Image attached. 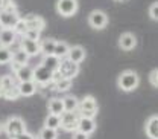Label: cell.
Wrapping results in <instances>:
<instances>
[{
    "mask_svg": "<svg viewBox=\"0 0 158 139\" xmlns=\"http://www.w3.org/2000/svg\"><path fill=\"white\" fill-rule=\"evenodd\" d=\"M117 84L122 90L132 92V90H135L138 87L140 78H138L137 72H134V70H125V72L120 74V77L117 79Z\"/></svg>",
    "mask_w": 158,
    "mask_h": 139,
    "instance_id": "1",
    "label": "cell"
},
{
    "mask_svg": "<svg viewBox=\"0 0 158 139\" xmlns=\"http://www.w3.org/2000/svg\"><path fill=\"white\" fill-rule=\"evenodd\" d=\"M3 128H5L6 136L9 139H12V138H15V136H19V135L26 132V122L20 118V116H11V118L6 119Z\"/></svg>",
    "mask_w": 158,
    "mask_h": 139,
    "instance_id": "2",
    "label": "cell"
},
{
    "mask_svg": "<svg viewBox=\"0 0 158 139\" xmlns=\"http://www.w3.org/2000/svg\"><path fill=\"white\" fill-rule=\"evenodd\" d=\"M78 110L79 116H85V118H94V115L98 113V101L94 99V96L87 95L78 102Z\"/></svg>",
    "mask_w": 158,
    "mask_h": 139,
    "instance_id": "3",
    "label": "cell"
},
{
    "mask_svg": "<svg viewBox=\"0 0 158 139\" xmlns=\"http://www.w3.org/2000/svg\"><path fill=\"white\" fill-rule=\"evenodd\" d=\"M19 14L15 11V8L12 6V3L9 6H6V9L0 11V26L2 29H12L15 26V23L19 21Z\"/></svg>",
    "mask_w": 158,
    "mask_h": 139,
    "instance_id": "4",
    "label": "cell"
},
{
    "mask_svg": "<svg viewBox=\"0 0 158 139\" xmlns=\"http://www.w3.org/2000/svg\"><path fill=\"white\" fill-rule=\"evenodd\" d=\"M56 72L61 75V78L73 79L79 74V64H76V63H73V61H70L67 58H62Z\"/></svg>",
    "mask_w": 158,
    "mask_h": 139,
    "instance_id": "5",
    "label": "cell"
},
{
    "mask_svg": "<svg viewBox=\"0 0 158 139\" xmlns=\"http://www.w3.org/2000/svg\"><path fill=\"white\" fill-rule=\"evenodd\" d=\"M59 118H61V128H64L65 132H76L78 130V112H64L62 115H59Z\"/></svg>",
    "mask_w": 158,
    "mask_h": 139,
    "instance_id": "6",
    "label": "cell"
},
{
    "mask_svg": "<svg viewBox=\"0 0 158 139\" xmlns=\"http://www.w3.org/2000/svg\"><path fill=\"white\" fill-rule=\"evenodd\" d=\"M52 78H53V74L47 70L43 64H38L32 72V81L40 86H47L49 83H52Z\"/></svg>",
    "mask_w": 158,
    "mask_h": 139,
    "instance_id": "7",
    "label": "cell"
},
{
    "mask_svg": "<svg viewBox=\"0 0 158 139\" xmlns=\"http://www.w3.org/2000/svg\"><path fill=\"white\" fill-rule=\"evenodd\" d=\"M56 11L62 17H72L78 11V0H58Z\"/></svg>",
    "mask_w": 158,
    "mask_h": 139,
    "instance_id": "8",
    "label": "cell"
},
{
    "mask_svg": "<svg viewBox=\"0 0 158 139\" xmlns=\"http://www.w3.org/2000/svg\"><path fill=\"white\" fill-rule=\"evenodd\" d=\"M88 23H90V26L93 28V29H103L106 25H108V17H106V14L103 12V11H93L90 16H88Z\"/></svg>",
    "mask_w": 158,
    "mask_h": 139,
    "instance_id": "9",
    "label": "cell"
},
{
    "mask_svg": "<svg viewBox=\"0 0 158 139\" xmlns=\"http://www.w3.org/2000/svg\"><path fill=\"white\" fill-rule=\"evenodd\" d=\"M137 44V38L131 32H123L118 38V46L122 51H132Z\"/></svg>",
    "mask_w": 158,
    "mask_h": 139,
    "instance_id": "10",
    "label": "cell"
},
{
    "mask_svg": "<svg viewBox=\"0 0 158 139\" xmlns=\"http://www.w3.org/2000/svg\"><path fill=\"white\" fill-rule=\"evenodd\" d=\"M20 49H23L29 57H35V55H38L40 52H41V49H40V41H34V40H27V38H21V47Z\"/></svg>",
    "mask_w": 158,
    "mask_h": 139,
    "instance_id": "11",
    "label": "cell"
},
{
    "mask_svg": "<svg viewBox=\"0 0 158 139\" xmlns=\"http://www.w3.org/2000/svg\"><path fill=\"white\" fill-rule=\"evenodd\" d=\"M78 130L90 136V135H91V133L96 130V122H94V118H85V116H79Z\"/></svg>",
    "mask_w": 158,
    "mask_h": 139,
    "instance_id": "12",
    "label": "cell"
},
{
    "mask_svg": "<svg viewBox=\"0 0 158 139\" xmlns=\"http://www.w3.org/2000/svg\"><path fill=\"white\" fill-rule=\"evenodd\" d=\"M144 132H146V136L149 139H158V116L157 115H152L151 118L146 121Z\"/></svg>",
    "mask_w": 158,
    "mask_h": 139,
    "instance_id": "13",
    "label": "cell"
},
{
    "mask_svg": "<svg viewBox=\"0 0 158 139\" xmlns=\"http://www.w3.org/2000/svg\"><path fill=\"white\" fill-rule=\"evenodd\" d=\"M67 60H70V61H73V63H82L84 58H85V49L82 47V46H70V49H69V52H67Z\"/></svg>",
    "mask_w": 158,
    "mask_h": 139,
    "instance_id": "14",
    "label": "cell"
},
{
    "mask_svg": "<svg viewBox=\"0 0 158 139\" xmlns=\"http://www.w3.org/2000/svg\"><path fill=\"white\" fill-rule=\"evenodd\" d=\"M17 34L14 32V29H0V46L3 47H9L15 43Z\"/></svg>",
    "mask_w": 158,
    "mask_h": 139,
    "instance_id": "15",
    "label": "cell"
},
{
    "mask_svg": "<svg viewBox=\"0 0 158 139\" xmlns=\"http://www.w3.org/2000/svg\"><path fill=\"white\" fill-rule=\"evenodd\" d=\"M19 89L20 96H32L37 93V84L31 79V81H23V83H19L17 86Z\"/></svg>",
    "mask_w": 158,
    "mask_h": 139,
    "instance_id": "16",
    "label": "cell"
},
{
    "mask_svg": "<svg viewBox=\"0 0 158 139\" xmlns=\"http://www.w3.org/2000/svg\"><path fill=\"white\" fill-rule=\"evenodd\" d=\"M26 21V25H27V29H35V31H43L44 28H46V21L38 17V16H29V17H26L24 19Z\"/></svg>",
    "mask_w": 158,
    "mask_h": 139,
    "instance_id": "17",
    "label": "cell"
},
{
    "mask_svg": "<svg viewBox=\"0 0 158 139\" xmlns=\"http://www.w3.org/2000/svg\"><path fill=\"white\" fill-rule=\"evenodd\" d=\"M59 63H61V58L55 57V55H44V58H43V61H41V64H43L47 70H50L52 74L58 70Z\"/></svg>",
    "mask_w": 158,
    "mask_h": 139,
    "instance_id": "18",
    "label": "cell"
},
{
    "mask_svg": "<svg viewBox=\"0 0 158 139\" xmlns=\"http://www.w3.org/2000/svg\"><path fill=\"white\" fill-rule=\"evenodd\" d=\"M49 109V115H62L64 113V105H62V99L59 98H52L47 104Z\"/></svg>",
    "mask_w": 158,
    "mask_h": 139,
    "instance_id": "19",
    "label": "cell"
},
{
    "mask_svg": "<svg viewBox=\"0 0 158 139\" xmlns=\"http://www.w3.org/2000/svg\"><path fill=\"white\" fill-rule=\"evenodd\" d=\"M78 98L73 95H67L62 98V105H64V112H76L78 110Z\"/></svg>",
    "mask_w": 158,
    "mask_h": 139,
    "instance_id": "20",
    "label": "cell"
},
{
    "mask_svg": "<svg viewBox=\"0 0 158 139\" xmlns=\"http://www.w3.org/2000/svg\"><path fill=\"white\" fill-rule=\"evenodd\" d=\"M32 72H34V69L26 64V66H21L19 70L15 72V77H17V79H19L20 83H23V81H31V79H32Z\"/></svg>",
    "mask_w": 158,
    "mask_h": 139,
    "instance_id": "21",
    "label": "cell"
},
{
    "mask_svg": "<svg viewBox=\"0 0 158 139\" xmlns=\"http://www.w3.org/2000/svg\"><path fill=\"white\" fill-rule=\"evenodd\" d=\"M55 44H56V41H55V40L44 38V40H41V43H40V49H41V52H43L44 55H53Z\"/></svg>",
    "mask_w": 158,
    "mask_h": 139,
    "instance_id": "22",
    "label": "cell"
},
{
    "mask_svg": "<svg viewBox=\"0 0 158 139\" xmlns=\"http://www.w3.org/2000/svg\"><path fill=\"white\" fill-rule=\"evenodd\" d=\"M27 61H29V55L23 49H19V51L12 52V61L11 63H15V64H20V66H26Z\"/></svg>",
    "mask_w": 158,
    "mask_h": 139,
    "instance_id": "23",
    "label": "cell"
},
{
    "mask_svg": "<svg viewBox=\"0 0 158 139\" xmlns=\"http://www.w3.org/2000/svg\"><path fill=\"white\" fill-rule=\"evenodd\" d=\"M69 49H70V46H69L65 41H56V44H55V51H53V55L58 57V58H61V60L65 58Z\"/></svg>",
    "mask_w": 158,
    "mask_h": 139,
    "instance_id": "24",
    "label": "cell"
},
{
    "mask_svg": "<svg viewBox=\"0 0 158 139\" xmlns=\"http://www.w3.org/2000/svg\"><path fill=\"white\" fill-rule=\"evenodd\" d=\"M44 127L52 128V130H58V128H61V118L58 115H47V118L44 119Z\"/></svg>",
    "mask_w": 158,
    "mask_h": 139,
    "instance_id": "25",
    "label": "cell"
},
{
    "mask_svg": "<svg viewBox=\"0 0 158 139\" xmlns=\"http://www.w3.org/2000/svg\"><path fill=\"white\" fill-rule=\"evenodd\" d=\"M53 86H55V90H56V92H67V90H70V87H72V79L61 78V79H58V81H55Z\"/></svg>",
    "mask_w": 158,
    "mask_h": 139,
    "instance_id": "26",
    "label": "cell"
},
{
    "mask_svg": "<svg viewBox=\"0 0 158 139\" xmlns=\"http://www.w3.org/2000/svg\"><path fill=\"white\" fill-rule=\"evenodd\" d=\"M37 139H58V132L56 130H52V128H46L43 127L38 133V138Z\"/></svg>",
    "mask_w": 158,
    "mask_h": 139,
    "instance_id": "27",
    "label": "cell"
},
{
    "mask_svg": "<svg viewBox=\"0 0 158 139\" xmlns=\"http://www.w3.org/2000/svg\"><path fill=\"white\" fill-rule=\"evenodd\" d=\"M12 61V51L9 47L0 46V64H8Z\"/></svg>",
    "mask_w": 158,
    "mask_h": 139,
    "instance_id": "28",
    "label": "cell"
},
{
    "mask_svg": "<svg viewBox=\"0 0 158 139\" xmlns=\"http://www.w3.org/2000/svg\"><path fill=\"white\" fill-rule=\"evenodd\" d=\"M0 84H2L3 90H8V89H11V87H15V86H17L15 79L12 78L11 75H5V77H0Z\"/></svg>",
    "mask_w": 158,
    "mask_h": 139,
    "instance_id": "29",
    "label": "cell"
},
{
    "mask_svg": "<svg viewBox=\"0 0 158 139\" xmlns=\"http://www.w3.org/2000/svg\"><path fill=\"white\" fill-rule=\"evenodd\" d=\"M12 29H14V32H15L17 35H24L26 31H27V25H26L24 19H19V21L15 23V26H14Z\"/></svg>",
    "mask_w": 158,
    "mask_h": 139,
    "instance_id": "30",
    "label": "cell"
},
{
    "mask_svg": "<svg viewBox=\"0 0 158 139\" xmlns=\"http://www.w3.org/2000/svg\"><path fill=\"white\" fill-rule=\"evenodd\" d=\"M19 96H20V93H19L17 86H15V87H11V89H8V90H5V93H3V98L9 99V101H14V99H17Z\"/></svg>",
    "mask_w": 158,
    "mask_h": 139,
    "instance_id": "31",
    "label": "cell"
},
{
    "mask_svg": "<svg viewBox=\"0 0 158 139\" xmlns=\"http://www.w3.org/2000/svg\"><path fill=\"white\" fill-rule=\"evenodd\" d=\"M40 35H41V32H40V31H35V29H27V31H26V34H24L23 37H24V38H27V40L38 41Z\"/></svg>",
    "mask_w": 158,
    "mask_h": 139,
    "instance_id": "32",
    "label": "cell"
},
{
    "mask_svg": "<svg viewBox=\"0 0 158 139\" xmlns=\"http://www.w3.org/2000/svg\"><path fill=\"white\" fill-rule=\"evenodd\" d=\"M149 17L154 20V21L158 20V3L157 2H154V3L151 5V8H149Z\"/></svg>",
    "mask_w": 158,
    "mask_h": 139,
    "instance_id": "33",
    "label": "cell"
},
{
    "mask_svg": "<svg viewBox=\"0 0 158 139\" xmlns=\"http://www.w3.org/2000/svg\"><path fill=\"white\" fill-rule=\"evenodd\" d=\"M149 83H151L154 87H158V69H154V70L149 74Z\"/></svg>",
    "mask_w": 158,
    "mask_h": 139,
    "instance_id": "34",
    "label": "cell"
},
{
    "mask_svg": "<svg viewBox=\"0 0 158 139\" xmlns=\"http://www.w3.org/2000/svg\"><path fill=\"white\" fill-rule=\"evenodd\" d=\"M72 139H90V136L85 135V133H82V132H79V130H76V132H73Z\"/></svg>",
    "mask_w": 158,
    "mask_h": 139,
    "instance_id": "35",
    "label": "cell"
},
{
    "mask_svg": "<svg viewBox=\"0 0 158 139\" xmlns=\"http://www.w3.org/2000/svg\"><path fill=\"white\" fill-rule=\"evenodd\" d=\"M12 139H37L32 133H29L27 130L24 132V133H21V135H19V136H15V138H12Z\"/></svg>",
    "mask_w": 158,
    "mask_h": 139,
    "instance_id": "36",
    "label": "cell"
},
{
    "mask_svg": "<svg viewBox=\"0 0 158 139\" xmlns=\"http://www.w3.org/2000/svg\"><path fill=\"white\" fill-rule=\"evenodd\" d=\"M2 132H3V125L0 124V133H2Z\"/></svg>",
    "mask_w": 158,
    "mask_h": 139,
    "instance_id": "37",
    "label": "cell"
},
{
    "mask_svg": "<svg viewBox=\"0 0 158 139\" xmlns=\"http://www.w3.org/2000/svg\"><path fill=\"white\" fill-rule=\"evenodd\" d=\"M117 2H123V0H117Z\"/></svg>",
    "mask_w": 158,
    "mask_h": 139,
    "instance_id": "38",
    "label": "cell"
}]
</instances>
